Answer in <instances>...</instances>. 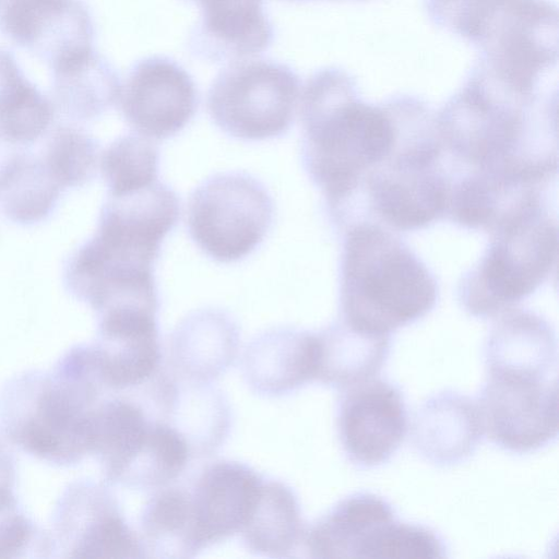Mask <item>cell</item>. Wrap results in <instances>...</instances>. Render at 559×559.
<instances>
[{
  "label": "cell",
  "mask_w": 559,
  "mask_h": 559,
  "mask_svg": "<svg viewBox=\"0 0 559 559\" xmlns=\"http://www.w3.org/2000/svg\"><path fill=\"white\" fill-rule=\"evenodd\" d=\"M143 550L162 557H192L199 545L190 492L179 488L158 491L144 507L141 519Z\"/></svg>",
  "instance_id": "603a6c76"
},
{
  "label": "cell",
  "mask_w": 559,
  "mask_h": 559,
  "mask_svg": "<svg viewBox=\"0 0 559 559\" xmlns=\"http://www.w3.org/2000/svg\"><path fill=\"white\" fill-rule=\"evenodd\" d=\"M478 262L461 278L459 300L465 311L487 319L532 295L550 275L558 255V227L545 205L534 207L490 231Z\"/></svg>",
  "instance_id": "5b68a950"
},
{
  "label": "cell",
  "mask_w": 559,
  "mask_h": 559,
  "mask_svg": "<svg viewBox=\"0 0 559 559\" xmlns=\"http://www.w3.org/2000/svg\"><path fill=\"white\" fill-rule=\"evenodd\" d=\"M273 212L272 198L259 180L245 173H221L191 193L187 225L206 255L228 263L243 259L262 242Z\"/></svg>",
  "instance_id": "52a82bcc"
},
{
  "label": "cell",
  "mask_w": 559,
  "mask_h": 559,
  "mask_svg": "<svg viewBox=\"0 0 559 559\" xmlns=\"http://www.w3.org/2000/svg\"><path fill=\"white\" fill-rule=\"evenodd\" d=\"M299 94V78L287 64L271 60L235 62L213 81L207 111L227 135L261 141L290 128Z\"/></svg>",
  "instance_id": "ba28073f"
},
{
  "label": "cell",
  "mask_w": 559,
  "mask_h": 559,
  "mask_svg": "<svg viewBox=\"0 0 559 559\" xmlns=\"http://www.w3.org/2000/svg\"><path fill=\"white\" fill-rule=\"evenodd\" d=\"M395 518L393 507L382 497L371 492L349 495L309 528L307 550L313 558H358L369 535Z\"/></svg>",
  "instance_id": "d6986e66"
},
{
  "label": "cell",
  "mask_w": 559,
  "mask_h": 559,
  "mask_svg": "<svg viewBox=\"0 0 559 559\" xmlns=\"http://www.w3.org/2000/svg\"><path fill=\"white\" fill-rule=\"evenodd\" d=\"M344 390L336 425L347 460L359 468L386 463L403 443L408 428L401 389L373 377Z\"/></svg>",
  "instance_id": "30bf717a"
},
{
  "label": "cell",
  "mask_w": 559,
  "mask_h": 559,
  "mask_svg": "<svg viewBox=\"0 0 559 559\" xmlns=\"http://www.w3.org/2000/svg\"><path fill=\"white\" fill-rule=\"evenodd\" d=\"M63 0H9L4 20L8 31L20 40H29L44 17L60 10Z\"/></svg>",
  "instance_id": "83f0119b"
},
{
  "label": "cell",
  "mask_w": 559,
  "mask_h": 559,
  "mask_svg": "<svg viewBox=\"0 0 559 559\" xmlns=\"http://www.w3.org/2000/svg\"><path fill=\"white\" fill-rule=\"evenodd\" d=\"M483 435L477 402L451 390L429 396L417 409L412 424L415 449L438 466H451L467 460Z\"/></svg>",
  "instance_id": "2e32d148"
},
{
  "label": "cell",
  "mask_w": 559,
  "mask_h": 559,
  "mask_svg": "<svg viewBox=\"0 0 559 559\" xmlns=\"http://www.w3.org/2000/svg\"><path fill=\"white\" fill-rule=\"evenodd\" d=\"M557 338L540 316L508 310L485 343L487 376L550 379L557 368Z\"/></svg>",
  "instance_id": "e0dca14e"
},
{
  "label": "cell",
  "mask_w": 559,
  "mask_h": 559,
  "mask_svg": "<svg viewBox=\"0 0 559 559\" xmlns=\"http://www.w3.org/2000/svg\"><path fill=\"white\" fill-rule=\"evenodd\" d=\"M189 459L187 438L165 423L153 421L144 444L120 484L147 489L165 486L185 471Z\"/></svg>",
  "instance_id": "cb8c5ba5"
},
{
  "label": "cell",
  "mask_w": 559,
  "mask_h": 559,
  "mask_svg": "<svg viewBox=\"0 0 559 559\" xmlns=\"http://www.w3.org/2000/svg\"><path fill=\"white\" fill-rule=\"evenodd\" d=\"M281 1H287V2H300V1H307V0H281Z\"/></svg>",
  "instance_id": "f546056e"
},
{
  "label": "cell",
  "mask_w": 559,
  "mask_h": 559,
  "mask_svg": "<svg viewBox=\"0 0 559 559\" xmlns=\"http://www.w3.org/2000/svg\"><path fill=\"white\" fill-rule=\"evenodd\" d=\"M197 5L200 16L189 34L190 52L201 60L238 61L267 49L274 28L262 0H182Z\"/></svg>",
  "instance_id": "9a60e30c"
},
{
  "label": "cell",
  "mask_w": 559,
  "mask_h": 559,
  "mask_svg": "<svg viewBox=\"0 0 559 559\" xmlns=\"http://www.w3.org/2000/svg\"><path fill=\"white\" fill-rule=\"evenodd\" d=\"M535 102L478 62L435 117L443 150L468 171L546 187L557 175V133L534 117Z\"/></svg>",
  "instance_id": "7a4b0ae2"
},
{
  "label": "cell",
  "mask_w": 559,
  "mask_h": 559,
  "mask_svg": "<svg viewBox=\"0 0 559 559\" xmlns=\"http://www.w3.org/2000/svg\"><path fill=\"white\" fill-rule=\"evenodd\" d=\"M240 534L247 548L257 555L289 556L302 536L294 491L281 481L263 480L258 502Z\"/></svg>",
  "instance_id": "7402d4cb"
},
{
  "label": "cell",
  "mask_w": 559,
  "mask_h": 559,
  "mask_svg": "<svg viewBox=\"0 0 559 559\" xmlns=\"http://www.w3.org/2000/svg\"><path fill=\"white\" fill-rule=\"evenodd\" d=\"M55 526L56 543L70 557H143L140 539L103 488L70 487L58 506Z\"/></svg>",
  "instance_id": "7c38bea8"
},
{
  "label": "cell",
  "mask_w": 559,
  "mask_h": 559,
  "mask_svg": "<svg viewBox=\"0 0 559 559\" xmlns=\"http://www.w3.org/2000/svg\"><path fill=\"white\" fill-rule=\"evenodd\" d=\"M481 2L483 0H427V10L437 25L462 36Z\"/></svg>",
  "instance_id": "f1b7e54d"
},
{
  "label": "cell",
  "mask_w": 559,
  "mask_h": 559,
  "mask_svg": "<svg viewBox=\"0 0 559 559\" xmlns=\"http://www.w3.org/2000/svg\"><path fill=\"white\" fill-rule=\"evenodd\" d=\"M448 557L442 537L430 527L396 519L379 526L362 544L358 558L437 559Z\"/></svg>",
  "instance_id": "4316f807"
},
{
  "label": "cell",
  "mask_w": 559,
  "mask_h": 559,
  "mask_svg": "<svg viewBox=\"0 0 559 559\" xmlns=\"http://www.w3.org/2000/svg\"><path fill=\"white\" fill-rule=\"evenodd\" d=\"M413 100L400 96L380 105L365 103L355 81L337 68L308 79L299 108L301 160L332 219L393 152Z\"/></svg>",
  "instance_id": "6da1fadb"
},
{
  "label": "cell",
  "mask_w": 559,
  "mask_h": 559,
  "mask_svg": "<svg viewBox=\"0 0 559 559\" xmlns=\"http://www.w3.org/2000/svg\"><path fill=\"white\" fill-rule=\"evenodd\" d=\"M99 399L95 381L59 360L51 372H24L0 396L7 438L43 461L70 466L91 454L92 412Z\"/></svg>",
  "instance_id": "277c9868"
},
{
  "label": "cell",
  "mask_w": 559,
  "mask_h": 559,
  "mask_svg": "<svg viewBox=\"0 0 559 559\" xmlns=\"http://www.w3.org/2000/svg\"><path fill=\"white\" fill-rule=\"evenodd\" d=\"M319 360L316 380L338 389L376 377L391 350V335L354 330L341 320L317 333Z\"/></svg>",
  "instance_id": "ffe728a7"
},
{
  "label": "cell",
  "mask_w": 559,
  "mask_h": 559,
  "mask_svg": "<svg viewBox=\"0 0 559 559\" xmlns=\"http://www.w3.org/2000/svg\"><path fill=\"white\" fill-rule=\"evenodd\" d=\"M476 402L484 433L506 451L535 452L557 438L556 377L487 376Z\"/></svg>",
  "instance_id": "9c48e42d"
},
{
  "label": "cell",
  "mask_w": 559,
  "mask_h": 559,
  "mask_svg": "<svg viewBox=\"0 0 559 559\" xmlns=\"http://www.w3.org/2000/svg\"><path fill=\"white\" fill-rule=\"evenodd\" d=\"M118 98L129 126L138 134L156 140L181 131L198 108L192 78L175 60L164 56L134 63Z\"/></svg>",
  "instance_id": "8fae6325"
},
{
  "label": "cell",
  "mask_w": 559,
  "mask_h": 559,
  "mask_svg": "<svg viewBox=\"0 0 559 559\" xmlns=\"http://www.w3.org/2000/svg\"><path fill=\"white\" fill-rule=\"evenodd\" d=\"M140 134L117 138L99 158L108 195H120L158 180L159 152Z\"/></svg>",
  "instance_id": "484cf974"
},
{
  "label": "cell",
  "mask_w": 559,
  "mask_h": 559,
  "mask_svg": "<svg viewBox=\"0 0 559 559\" xmlns=\"http://www.w3.org/2000/svg\"><path fill=\"white\" fill-rule=\"evenodd\" d=\"M558 9L547 0H490L467 40L479 62L512 88L535 95L540 73L558 59Z\"/></svg>",
  "instance_id": "8992f818"
},
{
  "label": "cell",
  "mask_w": 559,
  "mask_h": 559,
  "mask_svg": "<svg viewBox=\"0 0 559 559\" xmlns=\"http://www.w3.org/2000/svg\"><path fill=\"white\" fill-rule=\"evenodd\" d=\"M40 144V155L63 190L82 187L95 177L99 144L86 131L59 126L48 130Z\"/></svg>",
  "instance_id": "d4e9b609"
},
{
  "label": "cell",
  "mask_w": 559,
  "mask_h": 559,
  "mask_svg": "<svg viewBox=\"0 0 559 559\" xmlns=\"http://www.w3.org/2000/svg\"><path fill=\"white\" fill-rule=\"evenodd\" d=\"M318 360L317 333L276 330L251 344L246 368L258 391L283 394L316 380Z\"/></svg>",
  "instance_id": "ac0fdd59"
},
{
  "label": "cell",
  "mask_w": 559,
  "mask_h": 559,
  "mask_svg": "<svg viewBox=\"0 0 559 559\" xmlns=\"http://www.w3.org/2000/svg\"><path fill=\"white\" fill-rule=\"evenodd\" d=\"M31 146L20 145L14 151L0 185V211L11 222L24 226L47 219L63 191L40 152H32Z\"/></svg>",
  "instance_id": "44dd1931"
},
{
  "label": "cell",
  "mask_w": 559,
  "mask_h": 559,
  "mask_svg": "<svg viewBox=\"0 0 559 559\" xmlns=\"http://www.w3.org/2000/svg\"><path fill=\"white\" fill-rule=\"evenodd\" d=\"M97 374L107 390L123 391L146 382L158 368L156 313L114 308L98 313V338L90 345Z\"/></svg>",
  "instance_id": "4fadbf2b"
},
{
  "label": "cell",
  "mask_w": 559,
  "mask_h": 559,
  "mask_svg": "<svg viewBox=\"0 0 559 559\" xmlns=\"http://www.w3.org/2000/svg\"><path fill=\"white\" fill-rule=\"evenodd\" d=\"M263 478L246 464L219 461L207 466L190 492L201 549L241 533L260 497Z\"/></svg>",
  "instance_id": "5bb4252c"
},
{
  "label": "cell",
  "mask_w": 559,
  "mask_h": 559,
  "mask_svg": "<svg viewBox=\"0 0 559 559\" xmlns=\"http://www.w3.org/2000/svg\"><path fill=\"white\" fill-rule=\"evenodd\" d=\"M438 294L433 274L394 233L372 222L347 227L340 264V320L346 325L391 335L428 314Z\"/></svg>",
  "instance_id": "3957f363"
}]
</instances>
